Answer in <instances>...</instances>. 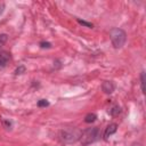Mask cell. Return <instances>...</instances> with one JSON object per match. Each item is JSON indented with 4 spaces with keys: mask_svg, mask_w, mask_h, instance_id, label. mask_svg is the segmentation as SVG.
<instances>
[{
    "mask_svg": "<svg viewBox=\"0 0 146 146\" xmlns=\"http://www.w3.org/2000/svg\"><path fill=\"white\" fill-rule=\"evenodd\" d=\"M82 131L75 127H66L62 128L58 132L59 139L65 144H73L80 140Z\"/></svg>",
    "mask_w": 146,
    "mask_h": 146,
    "instance_id": "1",
    "label": "cell"
},
{
    "mask_svg": "<svg viewBox=\"0 0 146 146\" xmlns=\"http://www.w3.org/2000/svg\"><path fill=\"white\" fill-rule=\"evenodd\" d=\"M110 39L115 49L122 48L127 42V33L119 27H113L110 31Z\"/></svg>",
    "mask_w": 146,
    "mask_h": 146,
    "instance_id": "2",
    "label": "cell"
},
{
    "mask_svg": "<svg viewBox=\"0 0 146 146\" xmlns=\"http://www.w3.org/2000/svg\"><path fill=\"white\" fill-rule=\"evenodd\" d=\"M99 138H100V130H99V128L98 127H92V128H89V129L84 130L81 133L80 141H81L82 146H87V145H90V144L97 141Z\"/></svg>",
    "mask_w": 146,
    "mask_h": 146,
    "instance_id": "3",
    "label": "cell"
},
{
    "mask_svg": "<svg viewBox=\"0 0 146 146\" xmlns=\"http://www.w3.org/2000/svg\"><path fill=\"white\" fill-rule=\"evenodd\" d=\"M10 62V55L7 51H0V70L7 67Z\"/></svg>",
    "mask_w": 146,
    "mask_h": 146,
    "instance_id": "4",
    "label": "cell"
},
{
    "mask_svg": "<svg viewBox=\"0 0 146 146\" xmlns=\"http://www.w3.org/2000/svg\"><path fill=\"white\" fill-rule=\"evenodd\" d=\"M102 90H103L105 94L110 95V94H112V92L115 90V84H114L112 81H104V82L102 83Z\"/></svg>",
    "mask_w": 146,
    "mask_h": 146,
    "instance_id": "5",
    "label": "cell"
},
{
    "mask_svg": "<svg viewBox=\"0 0 146 146\" xmlns=\"http://www.w3.org/2000/svg\"><path fill=\"white\" fill-rule=\"evenodd\" d=\"M116 130H117V124H116V123H111V124H108V125L106 127L105 131H104V138L107 139L110 136H112L113 133H115Z\"/></svg>",
    "mask_w": 146,
    "mask_h": 146,
    "instance_id": "6",
    "label": "cell"
},
{
    "mask_svg": "<svg viewBox=\"0 0 146 146\" xmlns=\"http://www.w3.org/2000/svg\"><path fill=\"white\" fill-rule=\"evenodd\" d=\"M108 112H110V114H111V115L115 116V115H117V114L121 112V110H120V106H119V105H113V106H111V107H110Z\"/></svg>",
    "mask_w": 146,
    "mask_h": 146,
    "instance_id": "7",
    "label": "cell"
},
{
    "mask_svg": "<svg viewBox=\"0 0 146 146\" xmlns=\"http://www.w3.org/2000/svg\"><path fill=\"white\" fill-rule=\"evenodd\" d=\"M96 119H97V115H96L95 113H89V114L86 115V117H84V122H87V123H91V122H94Z\"/></svg>",
    "mask_w": 146,
    "mask_h": 146,
    "instance_id": "8",
    "label": "cell"
},
{
    "mask_svg": "<svg viewBox=\"0 0 146 146\" xmlns=\"http://www.w3.org/2000/svg\"><path fill=\"white\" fill-rule=\"evenodd\" d=\"M1 121H2L3 128H6L7 130H11V128H13V122H11L9 119H5V117H3Z\"/></svg>",
    "mask_w": 146,
    "mask_h": 146,
    "instance_id": "9",
    "label": "cell"
},
{
    "mask_svg": "<svg viewBox=\"0 0 146 146\" xmlns=\"http://www.w3.org/2000/svg\"><path fill=\"white\" fill-rule=\"evenodd\" d=\"M7 40H8V35L7 34H5V33L0 34V49L5 46V43L7 42Z\"/></svg>",
    "mask_w": 146,
    "mask_h": 146,
    "instance_id": "10",
    "label": "cell"
},
{
    "mask_svg": "<svg viewBox=\"0 0 146 146\" xmlns=\"http://www.w3.org/2000/svg\"><path fill=\"white\" fill-rule=\"evenodd\" d=\"M144 84H145V73L141 72V74H140V87H141V92H143V94L145 92V87H144Z\"/></svg>",
    "mask_w": 146,
    "mask_h": 146,
    "instance_id": "11",
    "label": "cell"
},
{
    "mask_svg": "<svg viewBox=\"0 0 146 146\" xmlns=\"http://www.w3.org/2000/svg\"><path fill=\"white\" fill-rule=\"evenodd\" d=\"M78 22H79L81 25H84V26H87V27H92V24H91V23H88V22H86V21H81V19L78 18Z\"/></svg>",
    "mask_w": 146,
    "mask_h": 146,
    "instance_id": "12",
    "label": "cell"
},
{
    "mask_svg": "<svg viewBox=\"0 0 146 146\" xmlns=\"http://www.w3.org/2000/svg\"><path fill=\"white\" fill-rule=\"evenodd\" d=\"M24 72H25V67H24L23 65H21L19 67H17L16 71H15L16 74H22V73H24Z\"/></svg>",
    "mask_w": 146,
    "mask_h": 146,
    "instance_id": "13",
    "label": "cell"
},
{
    "mask_svg": "<svg viewBox=\"0 0 146 146\" xmlns=\"http://www.w3.org/2000/svg\"><path fill=\"white\" fill-rule=\"evenodd\" d=\"M38 105H39V106H48L49 103H48L47 100H44V99H41V100L38 102Z\"/></svg>",
    "mask_w": 146,
    "mask_h": 146,
    "instance_id": "14",
    "label": "cell"
},
{
    "mask_svg": "<svg viewBox=\"0 0 146 146\" xmlns=\"http://www.w3.org/2000/svg\"><path fill=\"white\" fill-rule=\"evenodd\" d=\"M40 44H41L42 48H50V46H51L49 42H41Z\"/></svg>",
    "mask_w": 146,
    "mask_h": 146,
    "instance_id": "15",
    "label": "cell"
}]
</instances>
